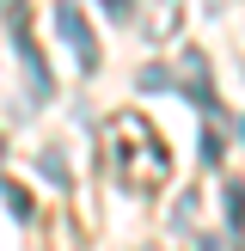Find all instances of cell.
Segmentation results:
<instances>
[{"label":"cell","instance_id":"obj_8","mask_svg":"<svg viewBox=\"0 0 245 251\" xmlns=\"http://www.w3.org/2000/svg\"><path fill=\"white\" fill-rule=\"evenodd\" d=\"M220 147H227V141H220V129L208 123V129H202V153H208V166H220Z\"/></svg>","mask_w":245,"mask_h":251},{"label":"cell","instance_id":"obj_9","mask_svg":"<svg viewBox=\"0 0 245 251\" xmlns=\"http://www.w3.org/2000/svg\"><path fill=\"white\" fill-rule=\"evenodd\" d=\"M196 251H239V233H208Z\"/></svg>","mask_w":245,"mask_h":251},{"label":"cell","instance_id":"obj_2","mask_svg":"<svg viewBox=\"0 0 245 251\" xmlns=\"http://www.w3.org/2000/svg\"><path fill=\"white\" fill-rule=\"evenodd\" d=\"M55 31H61V43L74 49L80 74H98V37H92V25H86V12L74 6V0H55Z\"/></svg>","mask_w":245,"mask_h":251},{"label":"cell","instance_id":"obj_5","mask_svg":"<svg viewBox=\"0 0 245 251\" xmlns=\"http://www.w3.org/2000/svg\"><path fill=\"white\" fill-rule=\"evenodd\" d=\"M227 227L245 233V184H227Z\"/></svg>","mask_w":245,"mask_h":251},{"label":"cell","instance_id":"obj_6","mask_svg":"<svg viewBox=\"0 0 245 251\" xmlns=\"http://www.w3.org/2000/svg\"><path fill=\"white\" fill-rule=\"evenodd\" d=\"M0 190H6V202H12V208H19V221H31V215H37V202H31V196H24V190H19V184H0Z\"/></svg>","mask_w":245,"mask_h":251},{"label":"cell","instance_id":"obj_11","mask_svg":"<svg viewBox=\"0 0 245 251\" xmlns=\"http://www.w3.org/2000/svg\"><path fill=\"white\" fill-rule=\"evenodd\" d=\"M104 12H110L117 25H122V19H135V0H104Z\"/></svg>","mask_w":245,"mask_h":251},{"label":"cell","instance_id":"obj_10","mask_svg":"<svg viewBox=\"0 0 245 251\" xmlns=\"http://www.w3.org/2000/svg\"><path fill=\"white\" fill-rule=\"evenodd\" d=\"M0 12H6V25H31V6L24 0H0Z\"/></svg>","mask_w":245,"mask_h":251},{"label":"cell","instance_id":"obj_4","mask_svg":"<svg viewBox=\"0 0 245 251\" xmlns=\"http://www.w3.org/2000/svg\"><path fill=\"white\" fill-rule=\"evenodd\" d=\"M178 0H153V19H147V37H172V31H178Z\"/></svg>","mask_w":245,"mask_h":251},{"label":"cell","instance_id":"obj_1","mask_svg":"<svg viewBox=\"0 0 245 251\" xmlns=\"http://www.w3.org/2000/svg\"><path fill=\"white\" fill-rule=\"evenodd\" d=\"M110 159H117L122 190H135V196H153L159 184H166V172H172L166 141L153 135V123H147L141 110H117V117H110Z\"/></svg>","mask_w":245,"mask_h":251},{"label":"cell","instance_id":"obj_3","mask_svg":"<svg viewBox=\"0 0 245 251\" xmlns=\"http://www.w3.org/2000/svg\"><path fill=\"white\" fill-rule=\"evenodd\" d=\"M172 86H178L190 104L215 110V74H208V55H202V49H184V55H178V68H172Z\"/></svg>","mask_w":245,"mask_h":251},{"label":"cell","instance_id":"obj_12","mask_svg":"<svg viewBox=\"0 0 245 251\" xmlns=\"http://www.w3.org/2000/svg\"><path fill=\"white\" fill-rule=\"evenodd\" d=\"M0 159H6V135H0Z\"/></svg>","mask_w":245,"mask_h":251},{"label":"cell","instance_id":"obj_7","mask_svg":"<svg viewBox=\"0 0 245 251\" xmlns=\"http://www.w3.org/2000/svg\"><path fill=\"white\" fill-rule=\"evenodd\" d=\"M43 178H49V184H68V166H61V147H49V153H43Z\"/></svg>","mask_w":245,"mask_h":251}]
</instances>
